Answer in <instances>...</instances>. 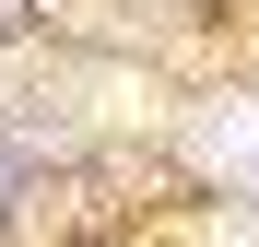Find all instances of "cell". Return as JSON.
Here are the masks:
<instances>
[{
  "instance_id": "6da1fadb",
  "label": "cell",
  "mask_w": 259,
  "mask_h": 247,
  "mask_svg": "<svg viewBox=\"0 0 259 247\" xmlns=\"http://www.w3.org/2000/svg\"><path fill=\"white\" fill-rule=\"evenodd\" d=\"M189 141H200L212 177H247V188H259V106H236V94H224V106H200V130H189Z\"/></svg>"
}]
</instances>
